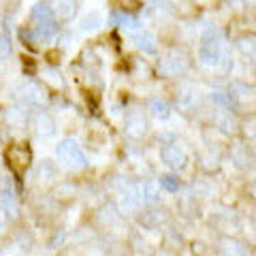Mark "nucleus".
<instances>
[{"mask_svg": "<svg viewBox=\"0 0 256 256\" xmlns=\"http://www.w3.org/2000/svg\"><path fill=\"white\" fill-rule=\"evenodd\" d=\"M6 162H9V166L15 171V173H22L28 169L30 160H32V152L28 146H22V143H18V146H11L9 150H6Z\"/></svg>", "mask_w": 256, "mask_h": 256, "instance_id": "obj_1", "label": "nucleus"}, {"mask_svg": "<svg viewBox=\"0 0 256 256\" xmlns=\"http://www.w3.org/2000/svg\"><path fill=\"white\" fill-rule=\"evenodd\" d=\"M0 210L9 216V218H18V214H20L18 196H15V190L11 188L9 182L0 184Z\"/></svg>", "mask_w": 256, "mask_h": 256, "instance_id": "obj_2", "label": "nucleus"}, {"mask_svg": "<svg viewBox=\"0 0 256 256\" xmlns=\"http://www.w3.org/2000/svg\"><path fill=\"white\" fill-rule=\"evenodd\" d=\"M188 68V60L184 54H178L173 52L169 56H164V60L160 62V70H162L164 75H180L184 70Z\"/></svg>", "mask_w": 256, "mask_h": 256, "instance_id": "obj_3", "label": "nucleus"}, {"mask_svg": "<svg viewBox=\"0 0 256 256\" xmlns=\"http://www.w3.org/2000/svg\"><path fill=\"white\" fill-rule=\"evenodd\" d=\"M160 158H162L164 164L173 166V169H180V166L186 164V154L180 146H164L162 152H160Z\"/></svg>", "mask_w": 256, "mask_h": 256, "instance_id": "obj_4", "label": "nucleus"}, {"mask_svg": "<svg viewBox=\"0 0 256 256\" xmlns=\"http://www.w3.org/2000/svg\"><path fill=\"white\" fill-rule=\"evenodd\" d=\"M126 132L130 134V137H134V139L143 137V134L148 132V120H146V116L139 114V111H134V114L128 116V120H126Z\"/></svg>", "mask_w": 256, "mask_h": 256, "instance_id": "obj_5", "label": "nucleus"}, {"mask_svg": "<svg viewBox=\"0 0 256 256\" xmlns=\"http://www.w3.org/2000/svg\"><path fill=\"white\" fill-rule=\"evenodd\" d=\"M198 58L203 60V64H210V66H216L220 64L222 60V52H220V45L216 41H205L201 52H198Z\"/></svg>", "mask_w": 256, "mask_h": 256, "instance_id": "obj_6", "label": "nucleus"}, {"mask_svg": "<svg viewBox=\"0 0 256 256\" xmlns=\"http://www.w3.org/2000/svg\"><path fill=\"white\" fill-rule=\"evenodd\" d=\"M52 13H56V18L62 22L73 20L77 13V0H56Z\"/></svg>", "mask_w": 256, "mask_h": 256, "instance_id": "obj_7", "label": "nucleus"}, {"mask_svg": "<svg viewBox=\"0 0 256 256\" xmlns=\"http://www.w3.org/2000/svg\"><path fill=\"white\" fill-rule=\"evenodd\" d=\"M134 43L141 52H146L148 56H154L158 52V43H156V36L152 34V32H139L137 36H134Z\"/></svg>", "mask_w": 256, "mask_h": 256, "instance_id": "obj_8", "label": "nucleus"}, {"mask_svg": "<svg viewBox=\"0 0 256 256\" xmlns=\"http://www.w3.org/2000/svg\"><path fill=\"white\" fill-rule=\"evenodd\" d=\"M77 150H79V146H77V141H75V139H62V141L58 143V148H56V156H58L60 162L68 164L70 156H73Z\"/></svg>", "mask_w": 256, "mask_h": 256, "instance_id": "obj_9", "label": "nucleus"}, {"mask_svg": "<svg viewBox=\"0 0 256 256\" xmlns=\"http://www.w3.org/2000/svg\"><path fill=\"white\" fill-rule=\"evenodd\" d=\"M36 34V41H52V38L58 34V24H56L54 20H47V22H38L36 28H32Z\"/></svg>", "mask_w": 256, "mask_h": 256, "instance_id": "obj_10", "label": "nucleus"}, {"mask_svg": "<svg viewBox=\"0 0 256 256\" xmlns=\"http://www.w3.org/2000/svg\"><path fill=\"white\" fill-rule=\"evenodd\" d=\"M111 24H114V26H120V28H130V30H134L139 26L137 18H132L128 11H116L111 15Z\"/></svg>", "mask_w": 256, "mask_h": 256, "instance_id": "obj_11", "label": "nucleus"}, {"mask_svg": "<svg viewBox=\"0 0 256 256\" xmlns=\"http://www.w3.org/2000/svg\"><path fill=\"white\" fill-rule=\"evenodd\" d=\"M30 18L34 20L36 24L38 22H47V20H52L54 18V13H52V6L47 4V2H38L32 6V13H30Z\"/></svg>", "mask_w": 256, "mask_h": 256, "instance_id": "obj_12", "label": "nucleus"}, {"mask_svg": "<svg viewBox=\"0 0 256 256\" xmlns=\"http://www.w3.org/2000/svg\"><path fill=\"white\" fill-rule=\"evenodd\" d=\"M158 198H160V186H158V182H146V186H143V194H141V201L156 203Z\"/></svg>", "mask_w": 256, "mask_h": 256, "instance_id": "obj_13", "label": "nucleus"}, {"mask_svg": "<svg viewBox=\"0 0 256 256\" xmlns=\"http://www.w3.org/2000/svg\"><path fill=\"white\" fill-rule=\"evenodd\" d=\"M150 111H152V116L158 120H166L171 116V107H169V102H164V100H152Z\"/></svg>", "mask_w": 256, "mask_h": 256, "instance_id": "obj_14", "label": "nucleus"}, {"mask_svg": "<svg viewBox=\"0 0 256 256\" xmlns=\"http://www.w3.org/2000/svg\"><path fill=\"white\" fill-rule=\"evenodd\" d=\"M100 26H102V15L98 11L88 13L86 18L82 20V30H98Z\"/></svg>", "mask_w": 256, "mask_h": 256, "instance_id": "obj_15", "label": "nucleus"}, {"mask_svg": "<svg viewBox=\"0 0 256 256\" xmlns=\"http://www.w3.org/2000/svg\"><path fill=\"white\" fill-rule=\"evenodd\" d=\"M158 186L162 190H166V192H178L180 190V178H178V175H173V173H166V175L160 178Z\"/></svg>", "mask_w": 256, "mask_h": 256, "instance_id": "obj_16", "label": "nucleus"}, {"mask_svg": "<svg viewBox=\"0 0 256 256\" xmlns=\"http://www.w3.org/2000/svg\"><path fill=\"white\" fill-rule=\"evenodd\" d=\"M139 203H141V194H139V192L134 190V188L128 190L126 194H124V198H122V207H124V210H128V212H130V210H137Z\"/></svg>", "mask_w": 256, "mask_h": 256, "instance_id": "obj_17", "label": "nucleus"}, {"mask_svg": "<svg viewBox=\"0 0 256 256\" xmlns=\"http://www.w3.org/2000/svg\"><path fill=\"white\" fill-rule=\"evenodd\" d=\"M36 130L38 132H45V134H54V122L50 120V116H38V124H36Z\"/></svg>", "mask_w": 256, "mask_h": 256, "instance_id": "obj_18", "label": "nucleus"}, {"mask_svg": "<svg viewBox=\"0 0 256 256\" xmlns=\"http://www.w3.org/2000/svg\"><path fill=\"white\" fill-rule=\"evenodd\" d=\"M68 166H73V169H84V166H88V158L82 150H77L73 156H70L68 160Z\"/></svg>", "mask_w": 256, "mask_h": 256, "instance_id": "obj_19", "label": "nucleus"}, {"mask_svg": "<svg viewBox=\"0 0 256 256\" xmlns=\"http://www.w3.org/2000/svg\"><path fill=\"white\" fill-rule=\"evenodd\" d=\"M214 100H216V102H220V105H222V107H226V109L235 107L233 94H226V92H216V94H214Z\"/></svg>", "mask_w": 256, "mask_h": 256, "instance_id": "obj_20", "label": "nucleus"}, {"mask_svg": "<svg viewBox=\"0 0 256 256\" xmlns=\"http://www.w3.org/2000/svg\"><path fill=\"white\" fill-rule=\"evenodd\" d=\"M20 38L24 41V45H28V47H34L38 43L36 34H34V30H32V28H22L20 30Z\"/></svg>", "mask_w": 256, "mask_h": 256, "instance_id": "obj_21", "label": "nucleus"}, {"mask_svg": "<svg viewBox=\"0 0 256 256\" xmlns=\"http://www.w3.org/2000/svg\"><path fill=\"white\" fill-rule=\"evenodd\" d=\"M11 54V41L9 36L0 34V56H9Z\"/></svg>", "mask_w": 256, "mask_h": 256, "instance_id": "obj_22", "label": "nucleus"}]
</instances>
